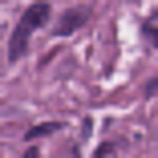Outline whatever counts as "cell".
<instances>
[{
	"label": "cell",
	"instance_id": "obj_4",
	"mask_svg": "<svg viewBox=\"0 0 158 158\" xmlns=\"http://www.w3.org/2000/svg\"><path fill=\"white\" fill-rule=\"evenodd\" d=\"M142 37H146V45H150V49H158V8L146 16V24H142Z\"/></svg>",
	"mask_w": 158,
	"mask_h": 158
},
{
	"label": "cell",
	"instance_id": "obj_5",
	"mask_svg": "<svg viewBox=\"0 0 158 158\" xmlns=\"http://www.w3.org/2000/svg\"><path fill=\"white\" fill-rule=\"evenodd\" d=\"M61 130V122H49V126H33L28 130V138H49V134H57Z\"/></svg>",
	"mask_w": 158,
	"mask_h": 158
},
{
	"label": "cell",
	"instance_id": "obj_2",
	"mask_svg": "<svg viewBox=\"0 0 158 158\" xmlns=\"http://www.w3.org/2000/svg\"><path fill=\"white\" fill-rule=\"evenodd\" d=\"M81 20H85V8H69L65 16H61V20H57V37H69V33H73V28L81 24Z\"/></svg>",
	"mask_w": 158,
	"mask_h": 158
},
{
	"label": "cell",
	"instance_id": "obj_6",
	"mask_svg": "<svg viewBox=\"0 0 158 158\" xmlns=\"http://www.w3.org/2000/svg\"><path fill=\"white\" fill-rule=\"evenodd\" d=\"M154 93H158V77H154V81H146V98H154Z\"/></svg>",
	"mask_w": 158,
	"mask_h": 158
},
{
	"label": "cell",
	"instance_id": "obj_1",
	"mask_svg": "<svg viewBox=\"0 0 158 158\" xmlns=\"http://www.w3.org/2000/svg\"><path fill=\"white\" fill-rule=\"evenodd\" d=\"M45 20H49V4H28L24 16H20V28H28V33H33V28H41Z\"/></svg>",
	"mask_w": 158,
	"mask_h": 158
},
{
	"label": "cell",
	"instance_id": "obj_3",
	"mask_svg": "<svg viewBox=\"0 0 158 158\" xmlns=\"http://www.w3.org/2000/svg\"><path fill=\"white\" fill-rule=\"evenodd\" d=\"M24 49H28V28H20V24H16V33H12V41H8L12 61H16V57H24Z\"/></svg>",
	"mask_w": 158,
	"mask_h": 158
}]
</instances>
